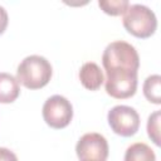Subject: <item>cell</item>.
<instances>
[{
	"instance_id": "1",
	"label": "cell",
	"mask_w": 161,
	"mask_h": 161,
	"mask_svg": "<svg viewBox=\"0 0 161 161\" xmlns=\"http://www.w3.org/2000/svg\"><path fill=\"white\" fill-rule=\"evenodd\" d=\"M52 73V65L44 57L29 55L18 65L16 80L29 89H39L49 83Z\"/></svg>"
},
{
	"instance_id": "2",
	"label": "cell",
	"mask_w": 161,
	"mask_h": 161,
	"mask_svg": "<svg viewBox=\"0 0 161 161\" xmlns=\"http://www.w3.org/2000/svg\"><path fill=\"white\" fill-rule=\"evenodd\" d=\"M103 68L111 69H128L137 72L140 67V57L133 45L123 40L109 43L102 55Z\"/></svg>"
},
{
	"instance_id": "3",
	"label": "cell",
	"mask_w": 161,
	"mask_h": 161,
	"mask_svg": "<svg viewBox=\"0 0 161 161\" xmlns=\"http://www.w3.org/2000/svg\"><path fill=\"white\" fill-rule=\"evenodd\" d=\"M123 26L136 38H148L157 28V19L155 13L142 4H132L123 14Z\"/></svg>"
},
{
	"instance_id": "4",
	"label": "cell",
	"mask_w": 161,
	"mask_h": 161,
	"mask_svg": "<svg viewBox=\"0 0 161 161\" xmlns=\"http://www.w3.org/2000/svg\"><path fill=\"white\" fill-rule=\"evenodd\" d=\"M106 92L117 99L130 98L137 89V72L128 69L106 70Z\"/></svg>"
},
{
	"instance_id": "5",
	"label": "cell",
	"mask_w": 161,
	"mask_h": 161,
	"mask_svg": "<svg viewBox=\"0 0 161 161\" xmlns=\"http://www.w3.org/2000/svg\"><path fill=\"white\" fill-rule=\"evenodd\" d=\"M107 119L112 131L122 137L133 136L140 127V116L137 111L125 104H118L111 108Z\"/></svg>"
},
{
	"instance_id": "6",
	"label": "cell",
	"mask_w": 161,
	"mask_h": 161,
	"mask_svg": "<svg viewBox=\"0 0 161 161\" xmlns=\"http://www.w3.org/2000/svg\"><path fill=\"white\" fill-rule=\"evenodd\" d=\"M43 118L52 128H64L73 118V107L65 97L54 94L43 106Z\"/></svg>"
},
{
	"instance_id": "7",
	"label": "cell",
	"mask_w": 161,
	"mask_h": 161,
	"mask_svg": "<svg viewBox=\"0 0 161 161\" xmlns=\"http://www.w3.org/2000/svg\"><path fill=\"white\" fill-rule=\"evenodd\" d=\"M108 142L97 132L83 135L75 146L79 161H106L108 157Z\"/></svg>"
},
{
	"instance_id": "8",
	"label": "cell",
	"mask_w": 161,
	"mask_h": 161,
	"mask_svg": "<svg viewBox=\"0 0 161 161\" xmlns=\"http://www.w3.org/2000/svg\"><path fill=\"white\" fill-rule=\"evenodd\" d=\"M79 79H80V83L83 84V87L89 91L98 89L104 80L101 68L94 62H87L80 67Z\"/></svg>"
},
{
	"instance_id": "9",
	"label": "cell",
	"mask_w": 161,
	"mask_h": 161,
	"mask_svg": "<svg viewBox=\"0 0 161 161\" xmlns=\"http://www.w3.org/2000/svg\"><path fill=\"white\" fill-rule=\"evenodd\" d=\"M20 94V87L16 78L9 73H0V103H11Z\"/></svg>"
},
{
	"instance_id": "10",
	"label": "cell",
	"mask_w": 161,
	"mask_h": 161,
	"mask_svg": "<svg viewBox=\"0 0 161 161\" xmlns=\"http://www.w3.org/2000/svg\"><path fill=\"white\" fill-rule=\"evenodd\" d=\"M125 161H156V155L148 145L136 142L126 150Z\"/></svg>"
},
{
	"instance_id": "11",
	"label": "cell",
	"mask_w": 161,
	"mask_h": 161,
	"mask_svg": "<svg viewBox=\"0 0 161 161\" xmlns=\"http://www.w3.org/2000/svg\"><path fill=\"white\" fill-rule=\"evenodd\" d=\"M143 94L147 101L160 104L161 103V77L158 74L148 75L143 83Z\"/></svg>"
},
{
	"instance_id": "12",
	"label": "cell",
	"mask_w": 161,
	"mask_h": 161,
	"mask_svg": "<svg viewBox=\"0 0 161 161\" xmlns=\"http://www.w3.org/2000/svg\"><path fill=\"white\" fill-rule=\"evenodd\" d=\"M98 5L106 14L116 16L123 15L130 6V3L127 0H99Z\"/></svg>"
},
{
	"instance_id": "13",
	"label": "cell",
	"mask_w": 161,
	"mask_h": 161,
	"mask_svg": "<svg viewBox=\"0 0 161 161\" xmlns=\"http://www.w3.org/2000/svg\"><path fill=\"white\" fill-rule=\"evenodd\" d=\"M160 111H155L147 121V133L157 146L160 145Z\"/></svg>"
},
{
	"instance_id": "14",
	"label": "cell",
	"mask_w": 161,
	"mask_h": 161,
	"mask_svg": "<svg viewBox=\"0 0 161 161\" xmlns=\"http://www.w3.org/2000/svg\"><path fill=\"white\" fill-rule=\"evenodd\" d=\"M0 161H18V157L9 148L0 147Z\"/></svg>"
},
{
	"instance_id": "15",
	"label": "cell",
	"mask_w": 161,
	"mask_h": 161,
	"mask_svg": "<svg viewBox=\"0 0 161 161\" xmlns=\"http://www.w3.org/2000/svg\"><path fill=\"white\" fill-rule=\"evenodd\" d=\"M8 21H9L8 13H6V10L0 5V35H1V34L4 33V30L6 29Z\"/></svg>"
}]
</instances>
